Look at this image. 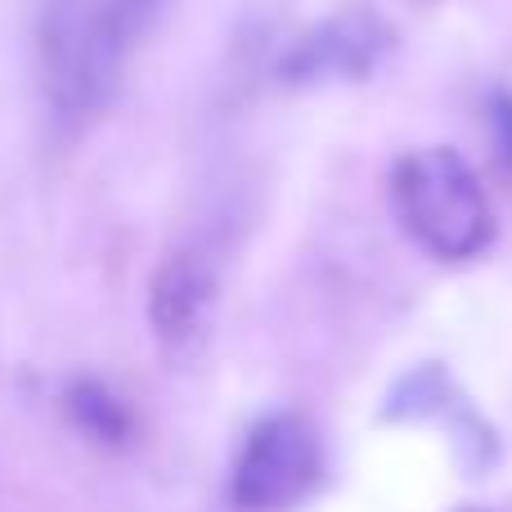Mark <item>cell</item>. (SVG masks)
Returning a JSON list of instances; mask_svg holds the SVG:
<instances>
[{"instance_id": "8", "label": "cell", "mask_w": 512, "mask_h": 512, "mask_svg": "<svg viewBox=\"0 0 512 512\" xmlns=\"http://www.w3.org/2000/svg\"><path fill=\"white\" fill-rule=\"evenodd\" d=\"M171 0H99V32L117 59H131V50L153 32Z\"/></svg>"}, {"instance_id": "3", "label": "cell", "mask_w": 512, "mask_h": 512, "mask_svg": "<svg viewBox=\"0 0 512 512\" xmlns=\"http://www.w3.org/2000/svg\"><path fill=\"white\" fill-rule=\"evenodd\" d=\"M319 477V441L306 418L270 414L248 432L234 463L230 495L243 512H274L297 504Z\"/></svg>"}, {"instance_id": "9", "label": "cell", "mask_w": 512, "mask_h": 512, "mask_svg": "<svg viewBox=\"0 0 512 512\" xmlns=\"http://www.w3.org/2000/svg\"><path fill=\"white\" fill-rule=\"evenodd\" d=\"M486 113H490V135H495V158L512 176V90H495Z\"/></svg>"}, {"instance_id": "10", "label": "cell", "mask_w": 512, "mask_h": 512, "mask_svg": "<svg viewBox=\"0 0 512 512\" xmlns=\"http://www.w3.org/2000/svg\"><path fill=\"white\" fill-rule=\"evenodd\" d=\"M459 512H486V508H459Z\"/></svg>"}, {"instance_id": "1", "label": "cell", "mask_w": 512, "mask_h": 512, "mask_svg": "<svg viewBox=\"0 0 512 512\" xmlns=\"http://www.w3.org/2000/svg\"><path fill=\"white\" fill-rule=\"evenodd\" d=\"M391 194H396V212L409 239L432 256L463 261L495 239V216H490V198L477 171L468 167L463 153L445 144L405 153L391 176Z\"/></svg>"}, {"instance_id": "4", "label": "cell", "mask_w": 512, "mask_h": 512, "mask_svg": "<svg viewBox=\"0 0 512 512\" xmlns=\"http://www.w3.org/2000/svg\"><path fill=\"white\" fill-rule=\"evenodd\" d=\"M391 50V27L382 14L351 5L342 14L315 23L283 50L279 77L288 86H319V81H360Z\"/></svg>"}, {"instance_id": "2", "label": "cell", "mask_w": 512, "mask_h": 512, "mask_svg": "<svg viewBox=\"0 0 512 512\" xmlns=\"http://www.w3.org/2000/svg\"><path fill=\"white\" fill-rule=\"evenodd\" d=\"M36 59L45 99L68 126L95 117L113 99L126 68V59H117L99 32V0H45L36 23Z\"/></svg>"}, {"instance_id": "6", "label": "cell", "mask_w": 512, "mask_h": 512, "mask_svg": "<svg viewBox=\"0 0 512 512\" xmlns=\"http://www.w3.org/2000/svg\"><path fill=\"white\" fill-rule=\"evenodd\" d=\"M382 414L387 418H450V423L459 427V441L468 445L472 459H477V468H486L490 454H495L490 427L481 423L468 409V400L450 387V373H445L441 364H423V369H414L409 378H400V387L391 391Z\"/></svg>"}, {"instance_id": "5", "label": "cell", "mask_w": 512, "mask_h": 512, "mask_svg": "<svg viewBox=\"0 0 512 512\" xmlns=\"http://www.w3.org/2000/svg\"><path fill=\"white\" fill-rule=\"evenodd\" d=\"M216 301V274L198 252H171L153 274L149 319L162 346L185 351L207 333Z\"/></svg>"}, {"instance_id": "7", "label": "cell", "mask_w": 512, "mask_h": 512, "mask_svg": "<svg viewBox=\"0 0 512 512\" xmlns=\"http://www.w3.org/2000/svg\"><path fill=\"white\" fill-rule=\"evenodd\" d=\"M63 405H68V418L72 427H77L81 436H90L95 445H126L135 432L131 423V409L117 400L113 387H104V382L95 378H77L68 387V396H63Z\"/></svg>"}]
</instances>
